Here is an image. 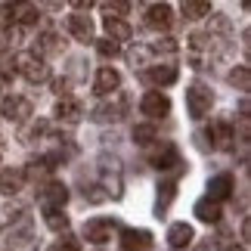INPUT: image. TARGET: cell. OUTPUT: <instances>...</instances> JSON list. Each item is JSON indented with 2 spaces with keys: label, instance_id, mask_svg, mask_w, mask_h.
Returning <instances> with one entry per match:
<instances>
[{
  "label": "cell",
  "instance_id": "cell-20",
  "mask_svg": "<svg viewBox=\"0 0 251 251\" xmlns=\"http://www.w3.org/2000/svg\"><path fill=\"white\" fill-rule=\"evenodd\" d=\"M56 115L65 121H78L81 118V102L78 100H72V96H62L59 105H56Z\"/></svg>",
  "mask_w": 251,
  "mask_h": 251
},
{
  "label": "cell",
  "instance_id": "cell-29",
  "mask_svg": "<svg viewBox=\"0 0 251 251\" xmlns=\"http://www.w3.org/2000/svg\"><path fill=\"white\" fill-rule=\"evenodd\" d=\"M96 50H100L102 56H118V44H115V41H100Z\"/></svg>",
  "mask_w": 251,
  "mask_h": 251
},
{
  "label": "cell",
  "instance_id": "cell-9",
  "mask_svg": "<svg viewBox=\"0 0 251 251\" xmlns=\"http://www.w3.org/2000/svg\"><path fill=\"white\" fill-rule=\"evenodd\" d=\"M149 245H152L149 229H124V236H121V248L124 251H143Z\"/></svg>",
  "mask_w": 251,
  "mask_h": 251
},
{
  "label": "cell",
  "instance_id": "cell-21",
  "mask_svg": "<svg viewBox=\"0 0 251 251\" xmlns=\"http://www.w3.org/2000/svg\"><path fill=\"white\" fill-rule=\"evenodd\" d=\"M196 214H199V220H205V224H217L220 220V205L211 201V199H201L196 205Z\"/></svg>",
  "mask_w": 251,
  "mask_h": 251
},
{
  "label": "cell",
  "instance_id": "cell-12",
  "mask_svg": "<svg viewBox=\"0 0 251 251\" xmlns=\"http://www.w3.org/2000/svg\"><path fill=\"white\" fill-rule=\"evenodd\" d=\"M22 180H25V174H22V171H16V168H3V171H0V192H3V196H13V192L22 189Z\"/></svg>",
  "mask_w": 251,
  "mask_h": 251
},
{
  "label": "cell",
  "instance_id": "cell-8",
  "mask_svg": "<svg viewBox=\"0 0 251 251\" xmlns=\"http://www.w3.org/2000/svg\"><path fill=\"white\" fill-rule=\"evenodd\" d=\"M143 81L155 84V87L174 84V81H177V65H155V69H146V72H143Z\"/></svg>",
  "mask_w": 251,
  "mask_h": 251
},
{
  "label": "cell",
  "instance_id": "cell-15",
  "mask_svg": "<svg viewBox=\"0 0 251 251\" xmlns=\"http://www.w3.org/2000/svg\"><path fill=\"white\" fill-rule=\"evenodd\" d=\"M6 9L9 13H16V22L19 25H34L37 22V16H41V9H37L34 3H6Z\"/></svg>",
  "mask_w": 251,
  "mask_h": 251
},
{
  "label": "cell",
  "instance_id": "cell-27",
  "mask_svg": "<svg viewBox=\"0 0 251 251\" xmlns=\"http://www.w3.org/2000/svg\"><path fill=\"white\" fill-rule=\"evenodd\" d=\"M47 226L50 229H65L69 226V217H65L62 211H47Z\"/></svg>",
  "mask_w": 251,
  "mask_h": 251
},
{
  "label": "cell",
  "instance_id": "cell-24",
  "mask_svg": "<svg viewBox=\"0 0 251 251\" xmlns=\"http://www.w3.org/2000/svg\"><path fill=\"white\" fill-rule=\"evenodd\" d=\"M183 16H186V19H205V16H211V3L186 0V3H183Z\"/></svg>",
  "mask_w": 251,
  "mask_h": 251
},
{
  "label": "cell",
  "instance_id": "cell-18",
  "mask_svg": "<svg viewBox=\"0 0 251 251\" xmlns=\"http://www.w3.org/2000/svg\"><path fill=\"white\" fill-rule=\"evenodd\" d=\"M124 109H127V100H124V96H118V105H112V102L100 105V109L93 112V118H96V121H118Z\"/></svg>",
  "mask_w": 251,
  "mask_h": 251
},
{
  "label": "cell",
  "instance_id": "cell-5",
  "mask_svg": "<svg viewBox=\"0 0 251 251\" xmlns=\"http://www.w3.org/2000/svg\"><path fill=\"white\" fill-rule=\"evenodd\" d=\"M112 233H115V224L112 220H102V217H96V220H87L84 224V239L87 242H109L112 239Z\"/></svg>",
  "mask_w": 251,
  "mask_h": 251
},
{
  "label": "cell",
  "instance_id": "cell-19",
  "mask_svg": "<svg viewBox=\"0 0 251 251\" xmlns=\"http://www.w3.org/2000/svg\"><path fill=\"white\" fill-rule=\"evenodd\" d=\"M211 137H214V146L220 149H229V143H233V127H229V121H214L211 124Z\"/></svg>",
  "mask_w": 251,
  "mask_h": 251
},
{
  "label": "cell",
  "instance_id": "cell-11",
  "mask_svg": "<svg viewBox=\"0 0 251 251\" xmlns=\"http://www.w3.org/2000/svg\"><path fill=\"white\" fill-rule=\"evenodd\" d=\"M118 84H121V75L115 69H100V72H96V81H93V90L100 96H105V93L118 90Z\"/></svg>",
  "mask_w": 251,
  "mask_h": 251
},
{
  "label": "cell",
  "instance_id": "cell-4",
  "mask_svg": "<svg viewBox=\"0 0 251 251\" xmlns=\"http://www.w3.org/2000/svg\"><path fill=\"white\" fill-rule=\"evenodd\" d=\"M65 201H69V189L62 186V183H47L41 189V205L44 211H59Z\"/></svg>",
  "mask_w": 251,
  "mask_h": 251
},
{
  "label": "cell",
  "instance_id": "cell-1",
  "mask_svg": "<svg viewBox=\"0 0 251 251\" xmlns=\"http://www.w3.org/2000/svg\"><path fill=\"white\" fill-rule=\"evenodd\" d=\"M211 102H214V96H211L208 87L192 84L189 90H186V109H189L192 118H205V115L211 112Z\"/></svg>",
  "mask_w": 251,
  "mask_h": 251
},
{
  "label": "cell",
  "instance_id": "cell-17",
  "mask_svg": "<svg viewBox=\"0 0 251 251\" xmlns=\"http://www.w3.org/2000/svg\"><path fill=\"white\" fill-rule=\"evenodd\" d=\"M102 25H105V31H109V41H115V44H118V41H130V34H133L127 22H121V19H112V16L105 19Z\"/></svg>",
  "mask_w": 251,
  "mask_h": 251
},
{
  "label": "cell",
  "instance_id": "cell-16",
  "mask_svg": "<svg viewBox=\"0 0 251 251\" xmlns=\"http://www.w3.org/2000/svg\"><path fill=\"white\" fill-rule=\"evenodd\" d=\"M192 226L189 224H174L171 229H168V242L174 245V248H186L189 242H192Z\"/></svg>",
  "mask_w": 251,
  "mask_h": 251
},
{
  "label": "cell",
  "instance_id": "cell-6",
  "mask_svg": "<svg viewBox=\"0 0 251 251\" xmlns=\"http://www.w3.org/2000/svg\"><path fill=\"white\" fill-rule=\"evenodd\" d=\"M3 115L9 121H25L28 115H31V100H25V96H6L3 100Z\"/></svg>",
  "mask_w": 251,
  "mask_h": 251
},
{
  "label": "cell",
  "instance_id": "cell-23",
  "mask_svg": "<svg viewBox=\"0 0 251 251\" xmlns=\"http://www.w3.org/2000/svg\"><path fill=\"white\" fill-rule=\"evenodd\" d=\"M174 196H177V183H174V180H168V183H161V186H158V217L168 211Z\"/></svg>",
  "mask_w": 251,
  "mask_h": 251
},
{
  "label": "cell",
  "instance_id": "cell-30",
  "mask_svg": "<svg viewBox=\"0 0 251 251\" xmlns=\"http://www.w3.org/2000/svg\"><path fill=\"white\" fill-rule=\"evenodd\" d=\"M109 9H115V13H127L130 3H109Z\"/></svg>",
  "mask_w": 251,
  "mask_h": 251
},
{
  "label": "cell",
  "instance_id": "cell-13",
  "mask_svg": "<svg viewBox=\"0 0 251 251\" xmlns=\"http://www.w3.org/2000/svg\"><path fill=\"white\" fill-rule=\"evenodd\" d=\"M69 31L78 41H93V22L90 16H69Z\"/></svg>",
  "mask_w": 251,
  "mask_h": 251
},
{
  "label": "cell",
  "instance_id": "cell-2",
  "mask_svg": "<svg viewBox=\"0 0 251 251\" xmlns=\"http://www.w3.org/2000/svg\"><path fill=\"white\" fill-rule=\"evenodd\" d=\"M16 62H19V72H22V75H25V78L31 81V84H41V81H47V78H50V69H47V65H44V59H37L34 53H25V56H19Z\"/></svg>",
  "mask_w": 251,
  "mask_h": 251
},
{
  "label": "cell",
  "instance_id": "cell-7",
  "mask_svg": "<svg viewBox=\"0 0 251 251\" xmlns=\"http://www.w3.org/2000/svg\"><path fill=\"white\" fill-rule=\"evenodd\" d=\"M149 161H152L158 171H165V168L180 165V152H177V146H174V143H161V146L149 155Z\"/></svg>",
  "mask_w": 251,
  "mask_h": 251
},
{
  "label": "cell",
  "instance_id": "cell-28",
  "mask_svg": "<svg viewBox=\"0 0 251 251\" xmlns=\"http://www.w3.org/2000/svg\"><path fill=\"white\" fill-rule=\"evenodd\" d=\"M50 251H81V242H78V239H72V236H69V239H62V242H56Z\"/></svg>",
  "mask_w": 251,
  "mask_h": 251
},
{
  "label": "cell",
  "instance_id": "cell-14",
  "mask_svg": "<svg viewBox=\"0 0 251 251\" xmlns=\"http://www.w3.org/2000/svg\"><path fill=\"white\" fill-rule=\"evenodd\" d=\"M146 22L152 28H168L171 25V6L168 3H152L146 9Z\"/></svg>",
  "mask_w": 251,
  "mask_h": 251
},
{
  "label": "cell",
  "instance_id": "cell-10",
  "mask_svg": "<svg viewBox=\"0 0 251 251\" xmlns=\"http://www.w3.org/2000/svg\"><path fill=\"white\" fill-rule=\"evenodd\" d=\"M233 196V177H229V174H220V177H214L208 183V199L211 201H224V199H229Z\"/></svg>",
  "mask_w": 251,
  "mask_h": 251
},
{
  "label": "cell",
  "instance_id": "cell-26",
  "mask_svg": "<svg viewBox=\"0 0 251 251\" xmlns=\"http://www.w3.org/2000/svg\"><path fill=\"white\" fill-rule=\"evenodd\" d=\"M155 137H158V133H155V127H152V124H137V127H133V140H137L140 146L152 143Z\"/></svg>",
  "mask_w": 251,
  "mask_h": 251
},
{
  "label": "cell",
  "instance_id": "cell-3",
  "mask_svg": "<svg viewBox=\"0 0 251 251\" xmlns=\"http://www.w3.org/2000/svg\"><path fill=\"white\" fill-rule=\"evenodd\" d=\"M140 109H143V115H149V118H165V115L171 112V100L161 96L158 90H149L140 100Z\"/></svg>",
  "mask_w": 251,
  "mask_h": 251
},
{
  "label": "cell",
  "instance_id": "cell-25",
  "mask_svg": "<svg viewBox=\"0 0 251 251\" xmlns=\"http://www.w3.org/2000/svg\"><path fill=\"white\" fill-rule=\"evenodd\" d=\"M229 84L239 87V90H248V87H251V72H248V65H239V69L229 72Z\"/></svg>",
  "mask_w": 251,
  "mask_h": 251
},
{
  "label": "cell",
  "instance_id": "cell-22",
  "mask_svg": "<svg viewBox=\"0 0 251 251\" xmlns=\"http://www.w3.org/2000/svg\"><path fill=\"white\" fill-rule=\"evenodd\" d=\"M34 50H37V53H47V56H53V53H59V50H62V44H59V37H56L53 31H44Z\"/></svg>",
  "mask_w": 251,
  "mask_h": 251
}]
</instances>
